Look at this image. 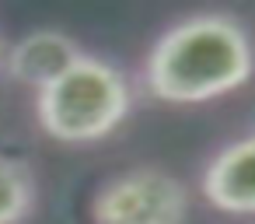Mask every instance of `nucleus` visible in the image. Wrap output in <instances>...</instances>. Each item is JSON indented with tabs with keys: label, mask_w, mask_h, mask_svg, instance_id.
Here are the masks:
<instances>
[{
	"label": "nucleus",
	"mask_w": 255,
	"mask_h": 224,
	"mask_svg": "<svg viewBox=\"0 0 255 224\" xmlns=\"http://www.w3.org/2000/svg\"><path fill=\"white\" fill-rule=\"evenodd\" d=\"M255 74L248 28L220 11L168 25L143 56V91L168 105H203L245 88Z\"/></svg>",
	"instance_id": "1"
},
{
	"label": "nucleus",
	"mask_w": 255,
	"mask_h": 224,
	"mask_svg": "<svg viewBox=\"0 0 255 224\" xmlns=\"http://www.w3.org/2000/svg\"><path fill=\"white\" fill-rule=\"evenodd\" d=\"M129 109H133L129 77L116 63L88 53L63 77L35 91L39 126L60 144L105 140L123 126Z\"/></svg>",
	"instance_id": "2"
},
{
	"label": "nucleus",
	"mask_w": 255,
	"mask_h": 224,
	"mask_svg": "<svg viewBox=\"0 0 255 224\" xmlns=\"http://www.w3.org/2000/svg\"><path fill=\"white\" fill-rule=\"evenodd\" d=\"M189 189L164 168L140 165L112 175L91 200L95 224H185Z\"/></svg>",
	"instance_id": "3"
},
{
	"label": "nucleus",
	"mask_w": 255,
	"mask_h": 224,
	"mask_svg": "<svg viewBox=\"0 0 255 224\" xmlns=\"http://www.w3.org/2000/svg\"><path fill=\"white\" fill-rule=\"evenodd\" d=\"M199 189L213 210L255 217V133L224 144L203 165Z\"/></svg>",
	"instance_id": "4"
},
{
	"label": "nucleus",
	"mask_w": 255,
	"mask_h": 224,
	"mask_svg": "<svg viewBox=\"0 0 255 224\" xmlns=\"http://www.w3.org/2000/svg\"><path fill=\"white\" fill-rule=\"evenodd\" d=\"M81 56H84V49L63 28H35V32L21 35L14 46H7L4 70L18 84H28V88L42 91L46 84L63 77Z\"/></svg>",
	"instance_id": "5"
},
{
	"label": "nucleus",
	"mask_w": 255,
	"mask_h": 224,
	"mask_svg": "<svg viewBox=\"0 0 255 224\" xmlns=\"http://www.w3.org/2000/svg\"><path fill=\"white\" fill-rule=\"evenodd\" d=\"M35 207V175L25 161L0 154V224H21Z\"/></svg>",
	"instance_id": "6"
},
{
	"label": "nucleus",
	"mask_w": 255,
	"mask_h": 224,
	"mask_svg": "<svg viewBox=\"0 0 255 224\" xmlns=\"http://www.w3.org/2000/svg\"><path fill=\"white\" fill-rule=\"evenodd\" d=\"M4 63H7V46H4V39H0V70H4Z\"/></svg>",
	"instance_id": "7"
}]
</instances>
